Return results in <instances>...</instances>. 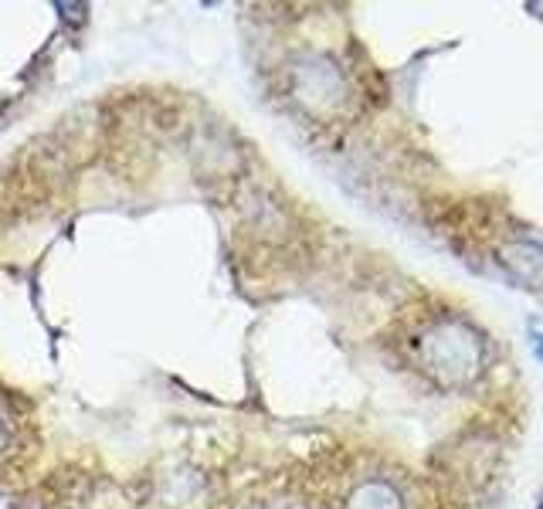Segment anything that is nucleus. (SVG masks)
<instances>
[{
    "mask_svg": "<svg viewBox=\"0 0 543 509\" xmlns=\"http://www.w3.org/2000/svg\"><path fill=\"white\" fill-rule=\"evenodd\" d=\"M432 347L442 350V357L432 360V370H448L445 381L448 384H459V381H469L476 374V364H479V343L465 326L459 323H442L438 330L432 333Z\"/></svg>",
    "mask_w": 543,
    "mask_h": 509,
    "instance_id": "1",
    "label": "nucleus"
},
{
    "mask_svg": "<svg viewBox=\"0 0 543 509\" xmlns=\"http://www.w3.org/2000/svg\"><path fill=\"white\" fill-rule=\"evenodd\" d=\"M85 11H89L85 4H58V14H65V21H72V24H79Z\"/></svg>",
    "mask_w": 543,
    "mask_h": 509,
    "instance_id": "2",
    "label": "nucleus"
},
{
    "mask_svg": "<svg viewBox=\"0 0 543 509\" xmlns=\"http://www.w3.org/2000/svg\"><path fill=\"white\" fill-rule=\"evenodd\" d=\"M537 357L543 360V336H537Z\"/></svg>",
    "mask_w": 543,
    "mask_h": 509,
    "instance_id": "3",
    "label": "nucleus"
},
{
    "mask_svg": "<svg viewBox=\"0 0 543 509\" xmlns=\"http://www.w3.org/2000/svg\"><path fill=\"white\" fill-rule=\"evenodd\" d=\"M0 445H4V431H0Z\"/></svg>",
    "mask_w": 543,
    "mask_h": 509,
    "instance_id": "4",
    "label": "nucleus"
},
{
    "mask_svg": "<svg viewBox=\"0 0 543 509\" xmlns=\"http://www.w3.org/2000/svg\"><path fill=\"white\" fill-rule=\"evenodd\" d=\"M540 509H543V503H540Z\"/></svg>",
    "mask_w": 543,
    "mask_h": 509,
    "instance_id": "5",
    "label": "nucleus"
}]
</instances>
